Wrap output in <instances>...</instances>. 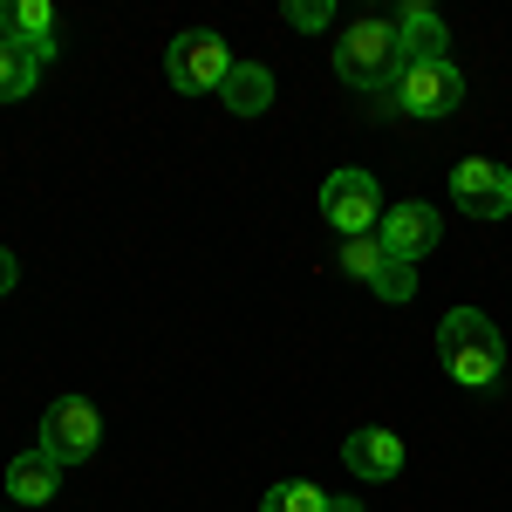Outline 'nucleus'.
Listing matches in <instances>:
<instances>
[{
  "mask_svg": "<svg viewBox=\"0 0 512 512\" xmlns=\"http://www.w3.org/2000/svg\"><path fill=\"white\" fill-rule=\"evenodd\" d=\"M335 76L349 89H369L390 103L396 76H403V35H396V14H362L335 35Z\"/></svg>",
  "mask_w": 512,
  "mask_h": 512,
  "instance_id": "1",
  "label": "nucleus"
},
{
  "mask_svg": "<svg viewBox=\"0 0 512 512\" xmlns=\"http://www.w3.org/2000/svg\"><path fill=\"white\" fill-rule=\"evenodd\" d=\"M437 362H444V376L465 383V390H499V376H506V342H499L492 315L451 308V315L437 321Z\"/></svg>",
  "mask_w": 512,
  "mask_h": 512,
  "instance_id": "2",
  "label": "nucleus"
},
{
  "mask_svg": "<svg viewBox=\"0 0 512 512\" xmlns=\"http://www.w3.org/2000/svg\"><path fill=\"white\" fill-rule=\"evenodd\" d=\"M164 76H171V89H185V96H219V82L233 76V48H226V35H212V28H185V35L164 48Z\"/></svg>",
  "mask_w": 512,
  "mask_h": 512,
  "instance_id": "3",
  "label": "nucleus"
},
{
  "mask_svg": "<svg viewBox=\"0 0 512 512\" xmlns=\"http://www.w3.org/2000/svg\"><path fill=\"white\" fill-rule=\"evenodd\" d=\"M383 212H390V205H383V185H376L369 171H328V178H321V219L342 239L376 233Z\"/></svg>",
  "mask_w": 512,
  "mask_h": 512,
  "instance_id": "4",
  "label": "nucleus"
},
{
  "mask_svg": "<svg viewBox=\"0 0 512 512\" xmlns=\"http://www.w3.org/2000/svg\"><path fill=\"white\" fill-rule=\"evenodd\" d=\"M96 444H103L96 403H89V396H55L48 417H41V451L69 472V465H89V458H96Z\"/></svg>",
  "mask_w": 512,
  "mask_h": 512,
  "instance_id": "5",
  "label": "nucleus"
},
{
  "mask_svg": "<svg viewBox=\"0 0 512 512\" xmlns=\"http://www.w3.org/2000/svg\"><path fill=\"white\" fill-rule=\"evenodd\" d=\"M465 103V76H458V62H410L403 76H396L390 103L383 110H403V117H451Z\"/></svg>",
  "mask_w": 512,
  "mask_h": 512,
  "instance_id": "6",
  "label": "nucleus"
},
{
  "mask_svg": "<svg viewBox=\"0 0 512 512\" xmlns=\"http://www.w3.org/2000/svg\"><path fill=\"white\" fill-rule=\"evenodd\" d=\"M437 233H444V219H437V205H424V198H403V205H390L383 212V226H376V239H383V253L390 260H424L437 246Z\"/></svg>",
  "mask_w": 512,
  "mask_h": 512,
  "instance_id": "7",
  "label": "nucleus"
},
{
  "mask_svg": "<svg viewBox=\"0 0 512 512\" xmlns=\"http://www.w3.org/2000/svg\"><path fill=\"white\" fill-rule=\"evenodd\" d=\"M451 198H458V212H472V219H506L512 212V178L492 158H465V164H451Z\"/></svg>",
  "mask_w": 512,
  "mask_h": 512,
  "instance_id": "8",
  "label": "nucleus"
},
{
  "mask_svg": "<svg viewBox=\"0 0 512 512\" xmlns=\"http://www.w3.org/2000/svg\"><path fill=\"white\" fill-rule=\"evenodd\" d=\"M0 41H14L28 62H55L62 41H55V7L48 0H0Z\"/></svg>",
  "mask_w": 512,
  "mask_h": 512,
  "instance_id": "9",
  "label": "nucleus"
},
{
  "mask_svg": "<svg viewBox=\"0 0 512 512\" xmlns=\"http://www.w3.org/2000/svg\"><path fill=\"white\" fill-rule=\"evenodd\" d=\"M342 465H349L355 478H369V485H390V478H403V437L383 431V424L349 431L342 437Z\"/></svg>",
  "mask_w": 512,
  "mask_h": 512,
  "instance_id": "10",
  "label": "nucleus"
},
{
  "mask_svg": "<svg viewBox=\"0 0 512 512\" xmlns=\"http://www.w3.org/2000/svg\"><path fill=\"white\" fill-rule=\"evenodd\" d=\"M396 35H403V69L410 62H451V28H444V14L424 7V0H403Z\"/></svg>",
  "mask_w": 512,
  "mask_h": 512,
  "instance_id": "11",
  "label": "nucleus"
},
{
  "mask_svg": "<svg viewBox=\"0 0 512 512\" xmlns=\"http://www.w3.org/2000/svg\"><path fill=\"white\" fill-rule=\"evenodd\" d=\"M55 485H62V465H55L41 444H35V451H21V458L7 465V492H14V506H48Z\"/></svg>",
  "mask_w": 512,
  "mask_h": 512,
  "instance_id": "12",
  "label": "nucleus"
},
{
  "mask_svg": "<svg viewBox=\"0 0 512 512\" xmlns=\"http://www.w3.org/2000/svg\"><path fill=\"white\" fill-rule=\"evenodd\" d=\"M219 103L233 117H260V110H274V76L260 62H233V76L219 82Z\"/></svg>",
  "mask_w": 512,
  "mask_h": 512,
  "instance_id": "13",
  "label": "nucleus"
},
{
  "mask_svg": "<svg viewBox=\"0 0 512 512\" xmlns=\"http://www.w3.org/2000/svg\"><path fill=\"white\" fill-rule=\"evenodd\" d=\"M260 512H328V492L308 485V478H280L274 492L260 499Z\"/></svg>",
  "mask_w": 512,
  "mask_h": 512,
  "instance_id": "14",
  "label": "nucleus"
},
{
  "mask_svg": "<svg viewBox=\"0 0 512 512\" xmlns=\"http://www.w3.org/2000/svg\"><path fill=\"white\" fill-rule=\"evenodd\" d=\"M35 76H41L35 62H28L14 41H0V103H21V96L35 89Z\"/></svg>",
  "mask_w": 512,
  "mask_h": 512,
  "instance_id": "15",
  "label": "nucleus"
},
{
  "mask_svg": "<svg viewBox=\"0 0 512 512\" xmlns=\"http://www.w3.org/2000/svg\"><path fill=\"white\" fill-rule=\"evenodd\" d=\"M383 260H390V253H383V239H376V233L342 239V274H349V280H376V274H383Z\"/></svg>",
  "mask_w": 512,
  "mask_h": 512,
  "instance_id": "16",
  "label": "nucleus"
},
{
  "mask_svg": "<svg viewBox=\"0 0 512 512\" xmlns=\"http://www.w3.org/2000/svg\"><path fill=\"white\" fill-rule=\"evenodd\" d=\"M369 287H376L383 301H396V308H403V301L417 294V267H410V260H383V274L369 280Z\"/></svg>",
  "mask_w": 512,
  "mask_h": 512,
  "instance_id": "17",
  "label": "nucleus"
},
{
  "mask_svg": "<svg viewBox=\"0 0 512 512\" xmlns=\"http://www.w3.org/2000/svg\"><path fill=\"white\" fill-rule=\"evenodd\" d=\"M280 14H287V28H301V35H315V28L335 21V7H328V0H287Z\"/></svg>",
  "mask_w": 512,
  "mask_h": 512,
  "instance_id": "18",
  "label": "nucleus"
},
{
  "mask_svg": "<svg viewBox=\"0 0 512 512\" xmlns=\"http://www.w3.org/2000/svg\"><path fill=\"white\" fill-rule=\"evenodd\" d=\"M14 287H21V260H14V253H7V246H0V301H7V294H14Z\"/></svg>",
  "mask_w": 512,
  "mask_h": 512,
  "instance_id": "19",
  "label": "nucleus"
},
{
  "mask_svg": "<svg viewBox=\"0 0 512 512\" xmlns=\"http://www.w3.org/2000/svg\"><path fill=\"white\" fill-rule=\"evenodd\" d=\"M328 512H362V499H335V492H328Z\"/></svg>",
  "mask_w": 512,
  "mask_h": 512,
  "instance_id": "20",
  "label": "nucleus"
}]
</instances>
